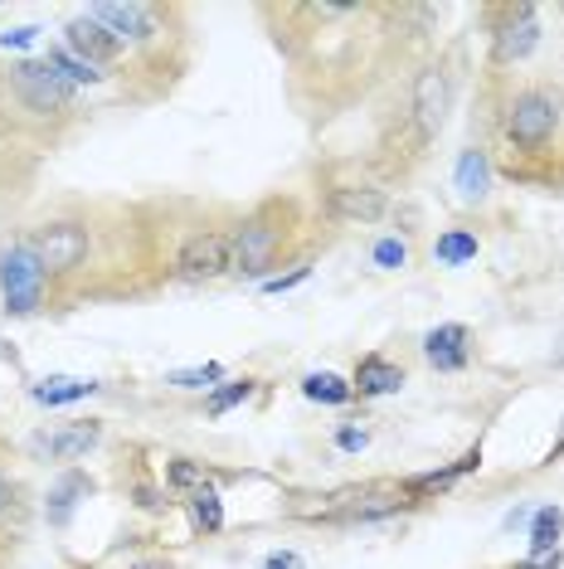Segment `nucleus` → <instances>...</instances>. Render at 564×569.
Listing matches in <instances>:
<instances>
[{"instance_id":"obj_4","label":"nucleus","mask_w":564,"mask_h":569,"mask_svg":"<svg viewBox=\"0 0 564 569\" xmlns=\"http://www.w3.org/2000/svg\"><path fill=\"white\" fill-rule=\"evenodd\" d=\"M282 249V229L268 214L249 219V224L234 234V249H229V273L234 278H263L273 268V258Z\"/></svg>"},{"instance_id":"obj_23","label":"nucleus","mask_w":564,"mask_h":569,"mask_svg":"<svg viewBox=\"0 0 564 569\" xmlns=\"http://www.w3.org/2000/svg\"><path fill=\"white\" fill-rule=\"evenodd\" d=\"M224 380V366L220 360H210V366H190V370H171L165 375V385H175V390H210V385Z\"/></svg>"},{"instance_id":"obj_29","label":"nucleus","mask_w":564,"mask_h":569,"mask_svg":"<svg viewBox=\"0 0 564 569\" xmlns=\"http://www.w3.org/2000/svg\"><path fill=\"white\" fill-rule=\"evenodd\" d=\"M34 40H40V24H20V30L0 34V44H6V49H30Z\"/></svg>"},{"instance_id":"obj_10","label":"nucleus","mask_w":564,"mask_h":569,"mask_svg":"<svg viewBox=\"0 0 564 569\" xmlns=\"http://www.w3.org/2000/svg\"><path fill=\"white\" fill-rule=\"evenodd\" d=\"M63 49H69V54H79L83 63H112L122 54V44L112 40L108 30H102V24L93 20V16H79V20H69L63 24Z\"/></svg>"},{"instance_id":"obj_26","label":"nucleus","mask_w":564,"mask_h":569,"mask_svg":"<svg viewBox=\"0 0 564 569\" xmlns=\"http://www.w3.org/2000/svg\"><path fill=\"white\" fill-rule=\"evenodd\" d=\"M165 477H171V487H185V491H200L204 487V472L190 458H175L171 468H165Z\"/></svg>"},{"instance_id":"obj_30","label":"nucleus","mask_w":564,"mask_h":569,"mask_svg":"<svg viewBox=\"0 0 564 569\" xmlns=\"http://www.w3.org/2000/svg\"><path fill=\"white\" fill-rule=\"evenodd\" d=\"M564 565V555L560 550H545V555H531V560H521L516 569H560Z\"/></svg>"},{"instance_id":"obj_22","label":"nucleus","mask_w":564,"mask_h":569,"mask_svg":"<svg viewBox=\"0 0 564 569\" xmlns=\"http://www.w3.org/2000/svg\"><path fill=\"white\" fill-rule=\"evenodd\" d=\"M433 253H439V263H447V268H463V263L477 258V234H467V229H447Z\"/></svg>"},{"instance_id":"obj_3","label":"nucleus","mask_w":564,"mask_h":569,"mask_svg":"<svg viewBox=\"0 0 564 569\" xmlns=\"http://www.w3.org/2000/svg\"><path fill=\"white\" fill-rule=\"evenodd\" d=\"M10 88H16L20 102L34 112H63V108H73V98H79L69 79H59L49 63H34V59L10 63Z\"/></svg>"},{"instance_id":"obj_6","label":"nucleus","mask_w":564,"mask_h":569,"mask_svg":"<svg viewBox=\"0 0 564 569\" xmlns=\"http://www.w3.org/2000/svg\"><path fill=\"white\" fill-rule=\"evenodd\" d=\"M535 44H541V16H535V6H506L492 30V59L521 63Z\"/></svg>"},{"instance_id":"obj_18","label":"nucleus","mask_w":564,"mask_h":569,"mask_svg":"<svg viewBox=\"0 0 564 569\" xmlns=\"http://www.w3.org/2000/svg\"><path fill=\"white\" fill-rule=\"evenodd\" d=\"M302 395L316 399V405H351V399H355V385H345L341 375H331V370H312V375L302 380Z\"/></svg>"},{"instance_id":"obj_1","label":"nucleus","mask_w":564,"mask_h":569,"mask_svg":"<svg viewBox=\"0 0 564 569\" xmlns=\"http://www.w3.org/2000/svg\"><path fill=\"white\" fill-rule=\"evenodd\" d=\"M44 282L49 273L40 268V258L30 253V243H10L0 253V297H6V312L10 317H34L44 307Z\"/></svg>"},{"instance_id":"obj_27","label":"nucleus","mask_w":564,"mask_h":569,"mask_svg":"<svg viewBox=\"0 0 564 569\" xmlns=\"http://www.w3.org/2000/svg\"><path fill=\"white\" fill-rule=\"evenodd\" d=\"M375 263L384 268V273H394V268H404V263H409L404 239H380V243H375Z\"/></svg>"},{"instance_id":"obj_7","label":"nucleus","mask_w":564,"mask_h":569,"mask_svg":"<svg viewBox=\"0 0 564 569\" xmlns=\"http://www.w3.org/2000/svg\"><path fill=\"white\" fill-rule=\"evenodd\" d=\"M98 438H102V423L79 419V423H59V429L34 433L30 452L34 458H44V462H79V458H88V452L98 448Z\"/></svg>"},{"instance_id":"obj_13","label":"nucleus","mask_w":564,"mask_h":569,"mask_svg":"<svg viewBox=\"0 0 564 569\" xmlns=\"http://www.w3.org/2000/svg\"><path fill=\"white\" fill-rule=\"evenodd\" d=\"M472 336L467 327H457V321H447V327H433L429 336H423V356H429L433 370H463L472 360Z\"/></svg>"},{"instance_id":"obj_21","label":"nucleus","mask_w":564,"mask_h":569,"mask_svg":"<svg viewBox=\"0 0 564 569\" xmlns=\"http://www.w3.org/2000/svg\"><path fill=\"white\" fill-rule=\"evenodd\" d=\"M44 63L59 73V79H69L73 88H79V83H102V73L93 69V63H83L79 54H69V49H49Z\"/></svg>"},{"instance_id":"obj_33","label":"nucleus","mask_w":564,"mask_h":569,"mask_svg":"<svg viewBox=\"0 0 564 569\" xmlns=\"http://www.w3.org/2000/svg\"><path fill=\"white\" fill-rule=\"evenodd\" d=\"M10 497H16V487H10V482H6V477H0V511H6V507H10Z\"/></svg>"},{"instance_id":"obj_19","label":"nucleus","mask_w":564,"mask_h":569,"mask_svg":"<svg viewBox=\"0 0 564 569\" xmlns=\"http://www.w3.org/2000/svg\"><path fill=\"white\" fill-rule=\"evenodd\" d=\"M190 516H195V526L204 530V536H220L224 530V497L204 482L200 491H190Z\"/></svg>"},{"instance_id":"obj_35","label":"nucleus","mask_w":564,"mask_h":569,"mask_svg":"<svg viewBox=\"0 0 564 569\" xmlns=\"http://www.w3.org/2000/svg\"><path fill=\"white\" fill-rule=\"evenodd\" d=\"M132 569H171V565H161V560H147V565H132Z\"/></svg>"},{"instance_id":"obj_11","label":"nucleus","mask_w":564,"mask_h":569,"mask_svg":"<svg viewBox=\"0 0 564 569\" xmlns=\"http://www.w3.org/2000/svg\"><path fill=\"white\" fill-rule=\"evenodd\" d=\"M88 16H93L118 44L151 40V34H157V10H151V6H93Z\"/></svg>"},{"instance_id":"obj_32","label":"nucleus","mask_w":564,"mask_h":569,"mask_svg":"<svg viewBox=\"0 0 564 569\" xmlns=\"http://www.w3.org/2000/svg\"><path fill=\"white\" fill-rule=\"evenodd\" d=\"M336 443H341L345 452H361V448L370 443V433H365V429H341V433H336Z\"/></svg>"},{"instance_id":"obj_15","label":"nucleus","mask_w":564,"mask_h":569,"mask_svg":"<svg viewBox=\"0 0 564 569\" xmlns=\"http://www.w3.org/2000/svg\"><path fill=\"white\" fill-rule=\"evenodd\" d=\"M400 385H404V370L394 366V360H384V356H365L361 366H355V395H365V399L394 395Z\"/></svg>"},{"instance_id":"obj_34","label":"nucleus","mask_w":564,"mask_h":569,"mask_svg":"<svg viewBox=\"0 0 564 569\" xmlns=\"http://www.w3.org/2000/svg\"><path fill=\"white\" fill-rule=\"evenodd\" d=\"M555 458H564V429H560V438H555V448H550V462Z\"/></svg>"},{"instance_id":"obj_20","label":"nucleus","mask_w":564,"mask_h":569,"mask_svg":"<svg viewBox=\"0 0 564 569\" xmlns=\"http://www.w3.org/2000/svg\"><path fill=\"white\" fill-rule=\"evenodd\" d=\"M560 536H564V511L560 507H535V516H531V550L535 555L560 550Z\"/></svg>"},{"instance_id":"obj_24","label":"nucleus","mask_w":564,"mask_h":569,"mask_svg":"<svg viewBox=\"0 0 564 569\" xmlns=\"http://www.w3.org/2000/svg\"><path fill=\"white\" fill-rule=\"evenodd\" d=\"M477 468H482V452L472 448L467 458H457V462H453V468H443V472H429V477H419L414 487H447V482H457V477H467V472H477Z\"/></svg>"},{"instance_id":"obj_5","label":"nucleus","mask_w":564,"mask_h":569,"mask_svg":"<svg viewBox=\"0 0 564 569\" xmlns=\"http://www.w3.org/2000/svg\"><path fill=\"white\" fill-rule=\"evenodd\" d=\"M24 243H30V253L40 258L44 273H73V268L88 258V229H79V224H44Z\"/></svg>"},{"instance_id":"obj_17","label":"nucleus","mask_w":564,"mask_h":569,"mask_svg":"<svg viewBox=\"0 0 564 569\" xmlns=\"http://www.w3.org/2000/svg\"><path fill=\"white\" fill-rule=\"evenodd\" d=\"M93 482H88L83 472H63L54 487H49V526H69L73 521V507H79V497H88Z\"/></svg>"},{"instance_id":"obj_25","label":"nucleus","mask_w":564,"mask_h":569,"mask_svg":"<svg viewBox=\"0 0 564 569\" xmlns=\"http://www.w3.org/2000/svg\"><path fill=\"white\" fill-rule=\"evenodd\" d=\"M249 395H253V380H229L224 390H214V395H210V413L220 419V413H229L234 405H243Z\"/></svg>"},{"instance_id":"obj_2","label":"nucleus","mask_w":564,"mask_h":569,"mask_svg":"<svg viewBox=\"0 0 564 569\" xmlns=\"http://www.w3.org/2000/svg\"><path fill=\"white\" fill-rule=\"evenodd\" d=\"M560 127V98L545 88H525L506 108V141L521 151H541Z\"/></svg>"},{"instance_id":"obj_8","label":"nucleus","mask_w":564,"mask_h":569,"mask_svg":"<svg viewBox=\"0 0 564 569\" xmlns=\"http://www.w3.org/2000/svg\"><path fill=\"white\" fill-rule=\"evenodd\" d=\"M229 249H234V234H220V229H204L181 249V263H175V273L185 282H210L229 273Z\"/></svg>"},{"instance_id":"obj_31","label":"nucleus","mask_w":564,"mask_h":569,"mask_svg":"<svg viewBox=\"0 0 564 569\" xmlns=\"http://www.w3.org/2000/svg\"><path fill=\"white\" fill-rule=\"evenodd\" d=\"M263 569H302V555L298 550H273Z\"/></svg>"},{"instance_id":"obj_14","label":"nucleus","mask_w":564,"mask_h":569,"mask_svg":"<svg viewBox=\"0 0 564 569\" xmlns=\"http://www.w3.org/2000/svg\"><path fill=\"white\" fill-rule=\"evenodd\" d=\"M486 190H492V161L482 147H467L457 157V196H463V204H482Z\"/></svg>"},{"instance_id":"obj_9","label":"nucleus","mask_w":564,"mask_h":569,"mask_svg":"<svg viewBox=\"0 0 564 569\" xmlns=\"http://www.w3.org/2000/svg\"><path fill=\"white\" fill-rule=\"evenodd\" d=\"M447 102H453V83H447L443 69H423L414 79V122H419V137H439L443 122H447Z\"/></svg>"},{"instance_id":"obj_28","label":"nucleus","mask_w":564,"mask_h":569,"mask_svg":"<svg viewBox=\"0 0 564 569\" xmlns=\"http://www.w3.org/2000/svg\"><path fill=\"white\" fill-rule=\"evenodd\" d=\"M312 278V263H302V268H292V273H282V278H263V292H288V288H298V282Z\"/></svg>"},{"instance_id":"obj_12","label":"nucleus","mask_w":564,"mask_h":569,"mask_svg":"<svg viewBox=\"0 0 564 569\" xmlns=\"http://www.w3.org/2000/svg\"><path fill=\"white\" fill-rule=\"evenodd\" d=\"M326 210L345 219V224H370V219H380L390 210V200H384V190H375V186H336L326 196Z\"/></svg>"},{"instance_id":"obj_16","label":"nucleus","mask_w":564,"mask_h":569,"mask_svg":"<svg viewBox=\"0 0 564 569\" xmlns=\"http://www.w3.org/2000/svg\"><path fill=\"white\" fill-rule=\"evenodd\" d=\"M98 395V380H83V375H49V380L30 385V399L34 405H79V399Z\"/></svg>"}]
</instances>
